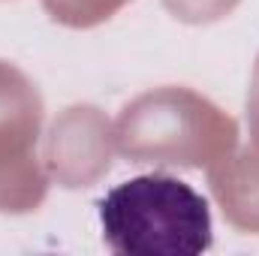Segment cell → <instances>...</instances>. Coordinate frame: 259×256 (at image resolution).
I'll return each instance as SVG.
<instances>
[{
    "mask_svg": "<svg viewBox=\"0 0 259 256\" xmlns=\"http://www.w3.org/2000/svg\"><path fill=\"white\" fill-rule=\"evenodd\" d=\"M103 241L121 256H199L214 241L208 202L172 175H139L100 202Z\"/></svg>",
    "mask_w": 259,
    "mask_h": 256,
    "instance_id": "6da1fadb",
    "label": "cell"
},
{
    "mask_svg": "<svg viewBox=\"0 0 259 256\" xmlns=\"http://www.w3.org/2000/svg\"><path fill=\"white\" fill-rule=\"evenodd\" d=\"M235 121L187 88H160L133 100L118 118L115 145L136 163L214 166L235 148Z\"/></svg>",
    "mask_w": 259,
    "mask_h": 256,
    "instance_id": "7a4b0ae2",
    "label": "cell"
},
{
    "mask_svg": "<svg viewBox=\"0 0 259 256\" xmlns=\"http://www.w3.org/2000/svg\"><path fill=\"white\" fill-rule=\"evenodd\" d=\"M42 124V100L24 72L0 61V211H33L46 199V175L33 145Z\"/></svg>",
    "mask_w": 259,
    "mask_h": 256,
    "instance_id": "3957f363",
    "label": "cell"
},
{
    "mask_svg": "<svg viewBox=\"0 0 259 256\" xmlns=\"http://www.w3.org/2000/svg\"><path fill=\"white\" fill-rule=\"evenodd\" d=\"M112 139L106 118L91 106L66 109L52 127L46 160L64 187H88L109 172Z\"/></svg>",
    "mask_w": 259,
    "mask_h": 256,
    "instance_id": "277c9868",
    "label": "cell"
},
{
    "mask_svg": "<svg viewBox=\"0 0 259 256\" xmlns=\"http://www.w3.org/2000/svg\"><path fill=\"white\" fill-rule=\"evenodd\" d=\"M211 187L238 229L259 232V154L244 151L211 166Z\"/></svg>",
    "mask_w": 259,
    "mask_h": 256,
    "instance_id": "5b68a950",
    "label": "cell"
},
{
    "mask_svg": "<svg viewBox=\"0 0 259 256\" xmlns=\"http://www.w3.org/2000/svg\"><path fill=\"white\" fill-rule=\"evenodd\" d=\"M55 21L69 27H94L106 18H112L115 9H121L127 0H42Z\"/></svg>",
    "mask_w": 259,
    "mask_h": 256,
    "instance_id": "8992f818",
    "label": "cell"
},
{
    "mask_svg": "<svg viewBox=\"0 0 259 256\" xmlns=\"http://www.w3.org/2000/svg\"><path fill=\"white\" fill-rule=\"evenodd\" d=\"M238 0H166V6L175 12V18L184 21H214L220 15H226Z\"/></svg>",
    "mask_w": 259,
    "mask_h": 256,
    "instance_id": "52a82bcc",
    "label": "cell"
},
{
    "mask_svg": "<svg viewBox=\"0 0 259 256\" xmlns=\"http://www.w3.org/2000/svg\"><path fill=\"white\" fill-rule=\"evenodd\" d=\"M247 118H250V133L259 145V61H256V72H253V88L247 97Z\"/></svg>",
    "mask_w": 259,
    "mask_h": 256,
    "instance_id": "ba28073f",
    "label": "cell"
}]
</instances>
